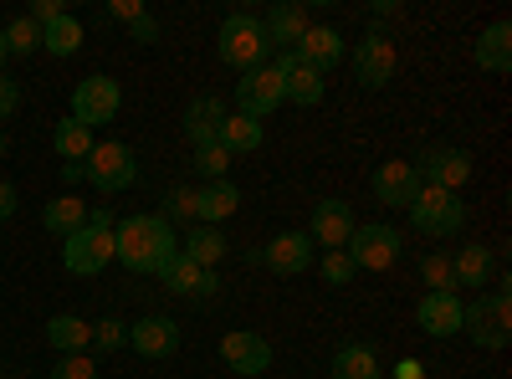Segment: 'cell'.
Instances as JSON below:
<instances>
[{
    "label": "cell",
    "mask_w": 512,
    "mask_h": 379,
    "mask_svg": "<svg viewBox=\"0 0 512 379\" xmlns=\"http://www.w3.org/2000/svg\"><path fill=\"white\" fill-rule=\"evenodd\" d=\"M344 251H349L354 272H390L400 262V231H390V226H354Z\"/></svg>",
    "instance_id": "obj_5"
},
{
    "label": "cell",
    "mask_w": 512,
    "mask_h": 379,
    "mask_svg": "<svg viewBox=\"0 0 512 379\" xmlns=\"http://www.w3.org/2000/svg\"><path fill=\"white\" fill-rule=\"evenodd\" d=\"M185 257L195 262V267H205V272H216V262L226 257V251H231V241L216 231V226H190V236H185Z\"/></svg>",
    "instance_id": "obj_25"
},
{
    "label": "cell",
    "mask_w": 512,
    "mask_h": 379,
    "mask_svg": "<svg viewBox=\"0 0 512 379\" xmlns=\"http://www.w3.org/2000/svg\"><path fill=\"white\" fill-rule=\"evenodd\" d=\"M451 272H456V287H487L492 282V251L487 246H461L451 257Z\"/></svg>",
    "instance_id": "obj_27"
},
{
    "label": "cell",
    "mask_w": 512,
    "mask_h": 379,
    "mask_svg": "<svg viewBox=\"0 0 512 379\" xmlns=\"http://www.w3.org/2000/svg\"><path fill=\"white\" fill-rule=\"evenodd\" d=\"M47 344L62 349V354H82V349L93 344V323H82L77 313H57L47 323Z\"/></svg>",
    "instance_id": "obj_28"
},
{
    "label": "cell",
    "mask_w": 512,
    "mask_h": 379,
    "mask_svg": "<svg viewBox=\"0 0 512 379\" xmlns=\"http://www.w3.org/2000/svg\"><path fill=\"white\" fill-rule=\"evenodd\" d=\"M108 11H113L118 21H134V16H139L144 6H139V0H113V6H108Z\"/></svg>",
    "instance_id": "obj_44"
},
{
    "label": "cell",
    "mask_w": 512,
    "mask_h": 379,
    "mask_svg": "<svg viewBox=\"0 0 512 379\" xmlns=\"http://www.w3.org/2000/svg\"><path fill=\"white\" fill-rule=\"evenodd\" d=\"M62 180L77 185V180H88V170H82V164H62Z\"/></svg>",
    "instance_id": "obj_45"
},
{
    "label": "cell",
    "mask_w": 512,
    "mask_h": 379,
    "mask_svg": "<svg viewBox=\"0 0 512 379\" xmlns=\"http://www.w3.org/2000/svg\"><path fill=\"white\" fill-rule=\"evenodd\" d=\"M169 216L195 221V195H190V190H175V195H169Z\"/></svg>",
    "instance_id": "obj_42"
},
{
    "label": "cell",
    "mask_w": 512,
    "mask_h": 379,
    "mask_svg": "<svg viewBox=\"0 0 512 379\" xmlns=\"http://www.w3.org/2000/svg\"><path fill=\"white\" fill-rule=\"evenodd\" d=\"M395 67H400V52H395L390 36H384V31L359 36V47H354V77L364 82V88H390Z\"/></svg>",
    "instance_id": "obj_8"
},
{
    "label": "cell",
    "mask_w": 512,
    "mask_h": 379,
    "mask_svg": "<svg viewBox=\"0 0 512 379\" xmlns=\"http://www.w3.org/2000/svg\"><path fill=\"white\" fill-rule=\"evenodd\" d=\"M461 333H472L477 349H507L512 344V298L507 287L487 292L477 303H461Z\"/></svg>",
    "instance_id": "obj_3"
},
{
    "label": "cell",
    "mask_w": 512,
    "mask_h": 379,
    "mask_svg": "<svg viewBox=\"0 0 512 379\" xmlns=\"http://www.w3.org/2000/svg\"><path fill=\"white\" fill-rule=\"evenodd\" d=\"M354 205L349 200H318L313 205V246H328V251H344L349 236H354Z\"/></svg>",
    "instance_id": "obj_12"
},
{
    "label": "cell",
    "mask_w": 512,
    "mask_h": 379,
    "mask_svg": "<svg viewBox=\"0 0 512 379\" xmlns=\"http://www.w3.org/2000/svg\"><path fill=\"white\" fill-rule=\"evenodd\" d=\"M128 31H134V41H144V47H154V41H159V21L149 11H139L134 21H128Z\"/></svg>",
    "instance_id": "obj_40"
},
{
    "label": "cell",
    "mask_w": 512,
    "mask_h": 379,
    "mask_svg": "<svg viewBox=\"0 0 512 379\" xmlns=\"http://www.w3.org/2000/svg\"><path fill=\"white\" fill-rule=\"evenodd\" d=\"M262 26H267V47L272 52H292L297 41H303V31L313 26V16H308L303 0H282V6H272V16Z\"/></svg>",
    "instance_id": "obj_18"
},
{
    "label": "cell",
    "mask_w": 512,
    "mask_h": 379,
    "mask_svg": "<svg viewBox=\"0 0 512 379\" xmlns=\"http://www.w3.org/2000/svg\"><path fill=\"white\" fill-rule=\"evenodd\" d=\"M420 277L431 292H456V272H451V257H425L420 262Z\"/></svg>",
    "instance_id": "obj_35"
},
{
    "label": "cell",
    "mask_w": 512,
    "mask_h": 379,
    "mask_svg": "<svg viewBox=\"0 0 512 379\" xmlns=\"http://www.w3.org/2000/svg\"><path fill=\"white\" fill-rule=\"evenodd\" d=\"M128 344H134L144 359H169L180 349V323L164 318V313H149V318H139L134 328H128Z\"/></svg>",
    "instance_id": "obj_15"
},
{
    "label": "cell",
    "mask_w": 512,
    "mask_h": 379,
    "mask_svg": "<svg viewBox=\"0 0 512 379\" xmlns=\"http://www.w3.org/2000/svg\"><path fill=\"white\" fill-rule=\"evenodd\" d=\"M21 103V88H16V77H0V118H11Z\"/></svg>",
    "instance_id": "obj_41"
},
{
    "label": "cell",
    "mask_w": 512,
    "mask_h": 379,
    "mask_svg": "<svg viewBox=\"0 0 512 379\" xmlns=\"http://www.w3.org/2000/svg\"><path fill=\"white\" fill-rule=\"evenodd\" d=\"M0 159H6V134H0Z\"/></svg>",
    "instance_id": "obj_47"
},
{
    "label": "cell",
    "mask_w": 512,
    "mask_h": 379,
    "mask_svg": "<svg viewBox=\"0 0 512 379\" xmlns=\"http://www.w3.org/2000/svg\"><path fill=\"white\" fill-rule=\"evenodd\" d=\"M0 36H6V57H31L36 47H41V26L36 21H11L6 31H0Z\"/></svg>",
    "instance_id": "obj_33"
},
{
    "label": "cell",
    "mask_w": 512,
    "mask_h": 379,
    "mask_svg": "<svg viewBox=\"0 0 512 379\" xmlns=\"http://www.w3.org/2000/svg\"><path fill=\"white\" fill-rule=\"evenodd\" d=\"M57 16H67L62 0H31V11H26V21H36V26H52Z\"/></svg>",
    "instance_id": "obj_39"
},
{
    "label": "cell",
    "mask_w": 512,
    "mask_h": 379,
    "mask_svg": "<svg viewBox=\"0 0 512 379\" xmlns=\"http://www.w3.org/2000/svg\"><path fill=\"white\" fill-rule=\"evenodd\" d=\"M405 210H410L415 231H425V236H456V231L466 226V205H461V195L436 190V185H420L415 200H410Z\"/></svg>",
    "instance_id": "obj_4"
},
{
    "label": "cell",
    "mask_w": 512,
    "mask_h": 379,
    "mask_svg": "<svg viewBox=\"0 0 512 379\" xmlns=\"http://www.w3.org/2000/svg\"><path fill=\"white\" fill-rule=\"evenodd\" d=\"M277 103H282V77H277V67H251V72L236 82V113H246V118L262 123Z\"/></svg>",
    "instance_id": "obj_9"
},
{
    "label": "cell",
    "mask_w": 512,
    "mask_h": 379,
    "mask_svg": "<svg viewBox=\"0 0 512 379\" xmlns=\"http://www.w3.org/2000/svg\"><path fill=\"white\" fill-rule=\"evenodd\" d=\"M41 226H47L52 236H72V231H82L88 226V205H82L77 195H62V200H47V210H41Z\"/></svg>",
    "instance_id": "obj_26"
},
{
    "label": "cell",
    "mask_w": 512,
    "mask_h": 379,
    "mask_svg": "<svg viewBox=\"0 0 512 379\" xmlns=\"http://www.w3.org/2000/svg\"><path fill=\"white\" fill-rule=\"evenodd\" d=\"M292 52L303 57L308 67L328 72V67H338V62H344V36H338L333 26H308V31H303V41H297Z\"/></svg>",
    "instance_id": "obj_22"
},
{
    "label": "cell",
    "mask_w": 512,
    "mask_h": 379,
    "mask_svg": "<svg viewBox=\"0 0 512 379\" xmlns=\"http://www.w3.org/2000/svg\"><path fill=\"white\" fill-rule=\"evenodd\" d=\"M477 67L482 72H497V77H507L512 72V26L507 21H492L487 31H482V41H477Z\"/></svg>",
    "instance_id": "obj_23"
},
{
    "label": "cell",
    "mask_w": 512,
    "mask_h": 379,
    "mask_svg": "<svg viewBox=\"0 0 512 379\" xmlns=\"http://www.w3.org/2000/svg\"><path fill=\"white\" fill-rule=\"evenodd\" d=\"M216 52H221V62L236 67V72L267 67V57H272V47H267V26L256 21V16H246V11L226 16V21H221V36H216Z\"/></svg>",
    "instance_id": "obj_2"
},
{
    "label": "cell",
    "mask_w": 512,
    "mask_h": 379,
    "mask_svg": "<svg viewBox=\"0 0 512 379\" xmlns=\"http://www.w3.org/2000/svg\"><path fill=\"white\" fill-rule=\"evenodd\" d=\"M221 359L236 374L256 379L262 369H272V344L262 339V333H251V328H236V333H226V339H221Z\"/></svg>",
    "instance_id": "obj_14"
},
{
    "label": "cell",
    "mask_w": 512,
    "mask_h": 379,
    "mask_svg": "<svg viewBox=\"0 0 512 379\" xmlns=\"http://www.w3.org/2000/svg\"><path fill=\"white\" fill-rule=\"evenodd\" d=\"M262 262H267L277 277H297V272H308V267H313V236H308V231H282L277 241H267Z\"/></svg>",
    "instance_id": "obj_17"
},
{
    "label": "cell",
    "mask_w": 512,
    "mask_h": 379,
    "mask_svg": "<svg viewBox=\"0 0 512 379\" xmlns=\"http://www.w3.org/2000/svg\"><path fill=\"white\" fill-rule=\"evenodd\" d=\"M415 190H420V175H415L410 159H390V164H379V170H374V195H379V205H410Z\"/></svg>",
    "instance_id": "obj_20"
},
{
    "label": "cell",
    "mask_w": 512,
    "mask_h": 379,
    "mask_svg": "<svg viewBox=\"0 0 512 379\" xmlns=\"http://www.w3.org/2000/svg\"><path fill=\"white\" fill-rule=\"evenodd\" d=\"M41 47H47L52 57H72L82 47V26L72 16H57L52 26H41Z\"/></svg>",
    "instance_id": "obj_32"
},
{
    "label": "cell",
    "mask_w": 512,
    "mask_h": 379,
    "mask_svg": "<svg viewBox=\"0 0 512 379\" xmlns=\"http://www.w3.org/2000/svg\"><path fill=\"white\" fill-rule=\"evenodd\" d=\"M108 262H113V231H103V226H82L62 246V267L72 277H98Z\"/></svg>",
    "instance_id": "obj_7"
},
{
    "label": "cell",
    "mask_w": 512,
    "mask_h": 379,
    "mask_svg": "<svg viewBox=\"0 0 512 379\" xmlns=\"http://www.w3.org/2000/svg\"><path fill=\"white\" fill-rule=\"evenodd\" d=\"M221 123H226V103H221L216 93H200V98L185 108V134H190L195 149H200V144H216V139H221Z\"/></svg>",
    "instance_id": "obj_21"
},
{
    "label": "cell",
    "mask_w": 512,
    "mask_h": 379,
    "mask_svg": "<svg viewBox=\"0 0 512 379\" xmlns=\"http://www.w3.org/2000/svg\"><path fill=\"white\" fill-rule=\"evenodd\" d=\"M123 93H118V82L113 77H88V82H77V93H72V118L77 123H108L118 113Z\"/></svg>",
    "instance_id": "obj_11"
},
{
    "label": "cell",
    "mask_w": 512,
    "mask_h": 379,
    "mask_svg": "<svg viewBox=\"0 0 512 379\" xmlns=\"http://www.w3.org/2000/svg\"><path fill=\"white\" fill-rule=\"evenodd\" d=\"M159 282H164L169 292H180V298H210V292L221 287V277L205 272V267H195L185 251H175V257L159 267Z\"/></svg>",
    "instance_id": "obj_16"
},
{
    "label": "cell",
    "mask_w": 512,
    "mask_h": 379,
    "mask_svg": "<svg viewBox=\"0 0 512 379\" xmlns=\"http://www.w3.org/2000/svg\"><path fill=\"white\" fill-rule=\"evenodd\" d=\"M262 123L256 118H246V113H226V123H221V144L231 149V154H256L262 149Z\"/></svg>",
    "instance_id": "obj_31"
},
{
    "label": "cell",
    "mask_w": 512,
    "mask_h": 379,
    "mask_svg": "<svg viewBox=\"0 0 512 379\" xmlns=\"http://www.w3.org/2000/svg\"><path fill=\"white\" fill-rule=\"evenodd\" d=\"M118 344H128V323H118V318L93 323V349H98V354H113Z\"/></svg>",
    "instance_id": "obj_36"
},
{
    "label": "cell",
    "mask_w": 512,
    "mask_h": 379,
    "mask_svg": "<svg viewBox=\"0 0 512 379\" xmlns=\"http://www.w3.org/2000/svg\"><path fill=\"white\" fill-rule=\"evenodd\" d=\"M0 77H6V36H0Z\"/></svg>",
    "instance_id": "obj_46"
},
{
    "label": "cell",
    "mask_w": 512,
    "mask_h": 379,
    "mask_svg": "<svg viewBox=\"0 0 512 379\" xmlns=\"http://www.w3.org/2000/svg\"><path fill=\"white\" fill-rule=\"evenodd\" d=\"M277 77H282V98H292V103H303V108H313V103H323V72L318 67H308L297 52H277Z\"/></svg>",
    "instance_id": "obj_13"
},
{
    "label": "cell",
    "mask_w": 512,
    "mask_h": 379,
    "mask_svg": "<svg viewBox=\"0 0 512 379\" xmlns=\"http://www.w3.org/2000/svg\"><path fill=\"white\" fill-rule=\"evenodd\" d=\"M11 216H16V185L0 180V221H11Z\"/></svg>",
    "instance_id": "obj_43"
},
{
    "label": "cell",
    "mask_w": 512,
    "mask_h": 379,
    "mask_svg": "<svg viewBox=\"0 0 512 379\" xmlns=\"http://www.w3.org/2000/svg\"><path fill=\"white\" fill-rule=\"evenodd\" d=\"M415 175H420V185H436V190L461 195V185L472 180V154H466V149H431L415 164Z\"/></svg>",
    "instance_id": "obj_10"
},
{
    "label": "cell",
    "mask_w": 512,
    "mask_h": 379,
    "mask_svg": "<svg viewBox=\"0 0 512 379\" xmlns=\"http://www.w3.org/2000/svg\"><path fill=\"white\" fill-rule=\"evenodd\" d=\"M82 170H88V180H93L103 195H113V190L134 185L139 159H134V149H128V144H93V154L82 159Z\"/></svg>",
    "instance_id": "obj_6"
},
{
    "label": "cell",
    "mask_w": 512,
    "mask_h": 379,
    "mask_svg": "<svg viewBox=\"0 0 512 379\" xmlns=\"http://www.w3.org/2000/svg\"><path fill=\"white\" fill-rule=\"evenodd\" d=\"M52 379H98V364H93L88 354H67V359L52 369Z\"/></svg>",
    "instance_id": "obj_38"
},
{
    "label": "cell",
    "mask_w": 512,
    "mask_h": 379,
    "mask_svg": "<svg viewBox=\"0 0 512 379\" xmlns=\"http://www.w3.org/2000/svg\"><path fill=\"white\" fill-rule=\"evenodd\" d=\"M236 205H241V190H236V185H226V180H210V185L195 195V221L216 226V221L236 216Z\"/></svg>",
    "instance_id": "obj_24"
},
{
    "label": "cell",
    "mask_w": 512,
    "mask_h": 379,
    "mask_svg": "<svg viewBox=\"0 0 512 379\" xmlns=\"http://www.w3.org/2000/svg\"><path fill=\"white\" fill-rule=\"evenodd\" d=\"M333 379H384L369 344H344L333 354Z\"/></svg>",
    "instance_id": "obj_30"
},
{
    "label": "cell",
    "mask_w": 512,
    "mask_h": 379,
    "mask_svg": "<svg viewBox=\"0 0 512 379\" xmlns=\"http://www.w3.org/2000/svg\"><path fill=\"white\" fill-rule=\"evenodd\" d=\"M415 323L431 333V339H451V333H461V298L456 292H425L420 308H415Z\"/></svg>",
    "instance_id": "obj_19"
},
{
    "label": "cell",
    "mask_w": 512,
    "mask_h": 379,
    "mask_svg": "<svg viewBox=\"0 0 512 379\" xmlns=\"http://www.w3.org/2000/svg\"><path fill=\"white\" fill-rule=\"evenodd\" d=\"M175 251H180V241H175V231H169L164 216H128L113 231V257L128 272H159Z\"/></svg>",
    "instance_id": "obj_1"
},
{
    "label": "cell",
    "mask_w": 512,
    "mask_h": 379,
    "mask_svg": "<svg viewBox=\"0 0 512 379\" xmlns=\"http://www.w3.org/2000/svg\"><path fill=\"white\" fill-rule=\"evenodd\" d=\"M359 272H354V262H349V251H328L323 257V282L328 287H349Z\"/></svg>",
    "instance_id": "obj_37"
},
{
    "label": "cell",
    "mask_w": 512,
    "mask_h": 379,
    "mask_svg": "<svg viewBox=\"0 0 512 379\" xmlns=\"http://www.w3.org/2000/svg\"><path fill=\"white\" fill-rule=\"evenodd\" d=\"M231 164H236V154H231V149H226L221 139H216V144H200V149H195V170H200L205 180H221V175L231 170Z\"/></svg>",
    "instance_id": "obj_34"
},
{
    "label": "cell",
    "mask_w": 512,
    "mask_h": 379,
    "mask_svg": "<svg viewBox=\"0 0 512 379\" xmlns=\"http://www.w3.org/2000/svg\"><path fill=\"white\" fill-rule=\"evenodd\" d=\"M52 149L62 154V164H82L93 154V129H88V123H77V118H62L57 134H52Z\"/></svg>",
    "instance_id": "obj_29"
}]
</instances>
